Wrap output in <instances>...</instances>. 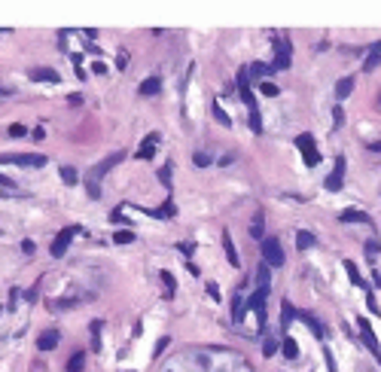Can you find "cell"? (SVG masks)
<instances>
[{
	"label": "cell",
	"mask_w": 381,
	"mask_h": 372,
	"mask_svg": "<svg viewBox=\"0 0 381 372\" xmlns=\"http://www.w3.org/2000/svg\"><path fill=\"white\" fill-rule=\"evenodd\" d=\"M0 165H27V168H43L46 156L43 153H0Z\"/></svg>",
	"instance_id": "obj_1"
},
{
	"label": "cell",
	"mask_w": 381,
	"mask_h": 372,
	"mask_svg": "<svg viewBox=\"0 0 381 372\" xmlns=\"http://www.w3.org/2000/svg\"><path fill=\"white\" fill-rule=\"evenodd\" d=\"M262 260H266V266H269V269H281V266L287 263L284 247H281V241H278V238H262Z\"/></svg>",
	"instance_id": "obj_2"
},
{
	"label": "cell",
	"mask_w": 381,
	"mask_h": 372,
	"mask_svg": "<svg viewBox=\"0 0 381 372\" xmlns=\"http://www.w3.org/2000/svg\"><path fill=\"white\" fill-rule=\"evenodd\" d=\"M122 159H125V150H116V153H113V156H107V159H104L101 165H95V168H92V174H89L85 180H89V183H101V177H104V174H107L110 168H116V165H119Z\"/></svg>",
	"instance_id": "obj_3"
},
{
	"label": "cell",
	"mask_w": 381,
	"mask_h": 372,
	"mask_svg": "<svg viewBox=\"0 0 381 372\" xmlns=\"http://www.w3.org/2000/svg\"><path fill=\"white\" fill-rule=\"evenodd\" d=\"M296 147H299V153H302V159L314 168V165H320V153H317V147H314V137L311 134H299L296 137Z\"/></svg>",
	"instance_id": "obj_4"
},
{
	"label": "cell",
	"mask_w": 381,
	"mask_h": 372,
	"mask_svg": "<svg viewBox=\"0 0 381 372\" xmlns=\"http://www.w3.org/2000/svg\"><path fill=\"white\" fill-rule=\"evenodd\" d=\"M357 330H360V336H363V345L372 351V357L381 363V345H378V339H375V333H372V327H369V321H366V318H357Z\"/></svg>",
	"instance_id": "obj_5"
},
{
	"label": "cell",
	"mask_w": 381,
	"mask_h": 372,
	"mask_svg": "<svg viewBox=\"0 0 381 372\" xmlns=\"http://www.w3.org/2000/svg\"><path fill=\"white\" fill-rule=\"evenodd\" d=\"M76 232H79L76 226H67L64 232H58V235H55V241H52V247H49V253H52V256H64V250L70 247V241H73V235H76Z\"/></svg>",
	"instance_id": "obj_6"
},
{
	"label": "cell",
	"mask_w": 381,
	"mask_h": 372,
	"mask_svg": "<svg viewBox=\"0 0 381 372\" xmlns=\"http://www.w3.org/2000/svg\"><path fill=\"white\" fill-rule=\"evenodd\" d=\"M275 52H278V58H275L272 70H287V67H290V40H287V37L278 40V43H275Z\"/></svg>",
	"instance_id": "obj_7"
},
{
	"label": "cell",
	"mask_w": 381,
	"mask_h": 372,
	"mask_svg": "<svg viewBox=\"0 0 381 372\" xmlns=\"http://www.w3.org/2000/svg\"><path fill=\"white\" fill-rule=\"evenodd\" d=\"M342 180H345V156H339V159H336V171L327 177V183H324V186H327L330 192H339V189H342Z\"/></svg>",
	"instance_id": "obj_8"
},
{
	"label": "cell",
	"mask_w": 381,
	"mask_h": 372,
	"mask_svg": "<svg viewBox=\"0 0 381 372\" xmlns=\"http://www.w3.org/2000/svg\"><path fill=\"white\" fill-rule=\"evenodd\" d=\"M296 321H302V324H305V327L314 333V339H327V330H324V324H320V321H317L311 311H299V314H296Z\"/></svg>",
	"instance_id": "obj_9"
},
{
	"label": "cell",
	"mask_w": 381,
	"mask_h": 372,
	"mask_svg": "<svg viewBox=\"0 0 381 372\" xmlns=\"http://www.w3.org/2000/svg\"><path fill=\"white\" fill-rule=\"evenodd\" d=\"M31 79H37V82H61V73L52 70V67H34Z\"/></svg>",
	"instance_id": "obj_10"
},
{
	"label": "cell",
	"mask_w": 381,
	"mask_h": 372,
	"mask_svg": "<svg viewBox=\"0 0 381 372\" xmlns=\"http://www.w3.org/2000/svg\"><path fill=\"white\" fill-rule=\"evenodd\" d=\"M162 92V79L159 76H146L143 82H140V89H137V95H143V98H153V95H159Z\"/></svg>",
	"instance_id": "obj_11"
},
{
	"label": "cell",
	"mask_w": 381,
	"mask_h": 372,
	"mask_svg": "<svg viewBox=\"0 0 381 372\" xmlns=\"http://www.w3.org/2000/svg\"><path fill=\"white\" fill-rule=\"evenodd\" d=\"M156 144H159V134H156V131H150V134L143 137V147L137 150V159H153V153H156Z\"/></svg>",
	"instance_id": "obj_12"
},
{
	"label": "cell",
	"mask_w": 381,
	"mask_h": 372,
	"mask_svg": "<svg viewBox=\"0 0 381 372\" xmlns=\"http://www.w3.org/2000/svg\"><path fill=\"white\" fill-rule=\"evenodd\" d=\"M223 250H226V260H229V266H235L238 269V250H235V244H232V235H229V229L223 232Z\"/></svg>",
	"instance_id": "obj_13"
},
{
	"label": "cell",
	"mask_w": 381,
	"mask_h": 372,
	"mask_svg": "<svg viewBox=\"0 0 381 372\" xmlns=\"http://www.w3.org/2000/svg\"><path fill=\"white\" fill-rule=\"evenodd\" d=\"M345 272H348V278H351L360 290H366V293H369V284H366V281H363V275L357 272V263H354V260H345Z\"/></svg>",
	"instance_id": "obj_14"
},
{
	"label": "cell",
	"mask_w": 381,
	"mask_h": 372,
	"mask_svg": "<svg viewBox=\"0 0 381 372\" xmlns=\"http://www.w3.org/2000/svg\"><path fill=\"white\" fill-rule=\"evenodd\" d=\"M58 339H61V336H58V330H46V333L37 339V348H40V351H52V348L58 345Z\"/></svg>",
	"instance_id": "obj_15"
},
{
	"label": "cell",
	"mask_w": 381,
	"mask_h": 372,
	"mask_svg": "<svg viewBox=\"0 0 381 372\" xmlns=\"http://www.w3.org/2000/svg\"><path fill=\"white\" fill-rule=\"evenodd\" d=\"M351 92H354V76H342L336 82V101H345Z\"/></svg>",
	"instance_id": "obj_16"
},
{
	"label": "cell",
	"mask_w": 381,
	"mask_h": 372,
	"mask_svg": "<svg viewBox=\"0 0 381 372\" xmlns=\"http://www.w3.org/2000/svg\"><path fill=\"white\" fill-rule=\"evenodd\" d=\"M269 287H272V275H269V266L262 263V266L256 269V290H259V293H269Z\"/></svg>",
	"instance_id": "obj_17"
},
{
	"label": "cell",
	"mask_w": 381,
	"mask_h": 372,
	"mask_svg": "<svg viewBox=\"0 0 381 372\" xmlns=\"http://www.w3.org/2000/svg\"><path fill=\"white\" fill-rule=\"evenodd\" d=\"M342 223H369V217L363 214V211H357V208H348V211H342V217H339Z\"/></svg>",
	"instance_id": "obj_18"
},
{
	"label": "cell",
	"mask_w": 381,
	"mask_h": 372,
	"mask_svg": "<svg viewBox=\"0 0 381 372\" xmlns=\"http://www.w3.org/2000/svg\"><path fill=\"white\" fill-rule=\"evenodd\" d=\"M281 351H284V357H287V360H296V357H299V345H296V339L284 336V342H281Z\"/></svg>",
	"instance_id": "obj_19"
},
{
	"label": "cell",
	"mask_w": 381,
	"mask_h": 372,
	"mask_svg": "<svg viewBox=\"0 0 381 372\" xmlns=\"http://www.w3.org/2000/svg\"><path fill=\"white\" fill-rule=\"evenodd\" d=\"M162 284H165V296L174 299V293H177V281H174V275H171L168 269H162Z\"/></svg>",
	"instance_id": "obj_20"
},
{
	"label": "cell",
	"mask_w": 381,
	"mask_h": 372,
	"mask_svg": "<svg viewBox=\"0 0 381 372\" xmlns=\"http://www.w3.org/2000/svg\"><path fill=\"white\" fill-rule=\"evenodd\" d=\"M296 314H299V311H296V308L284 299V305H281V327H290V324L296 321Z\"/></svg>",
	"instance_id": "obj_21"
},
{
	"label": "cell",
	"mask_w": 381,
	"mask_h": 372,
	"mask_svg": "<svg viewBox=\"0 0 381 372\" xmlns=\"http://www.w3.org/2000/svg\"><path fill=\"white\" fill-rule=\"evenodd\" d=\"M247 73H250L253 79H259V76H269V73H272V64H262V61H256L253 67H247Z\"/></svg>",
	"instance_id": "obj_22"
},
{
	"label": "cell",
	"mask_w": 381,
	"mask_h": 372,
	"mask_svg": "<svg viewBox=\"0 0 381 372\" xmlns=\"http://www.w3.org/2000/svg\"><path fill=\"white\" fill-rule=\"evenodd\" d=\"M296 247H299V250H308V247H314V235L302 229V232L296 235Z\"/></svg>",
	"instance_id": "obj_23"
},
{
	"label": "cell",
	"mask_w": 381,
	"mask_h": 372,
	"mask_svg": "<svg viewBox=\"0 0 381 372\" xmlns=\"http://www.w3.org/2000/svg\"><path fill=\"white\" fill-rule=\"evenodd\" d=\"M82 366H85V354L76 351V354L70 357V363H67V372H82Z\"/></svg>",
	"instance_id": "obj_24"
},
{
	"label": "cell",
	"mask_w": 381,
	"mask_h": 372,
	"mask_svg": "<svg viewBox=\"0 0 381 372\" xmlns=\"http://www.w3.org/2000/svg\"><path fill=\"white\" fill-rule=\"evenodd\" d=\"M211 107H214V116H217V122H220V125H226V128H229V125H232V119H229V116H226V110H223V107H220V101H214V104H211Z\"/></svg>",
	"instance_id": "obj_25"
},
{
	"label": "cell",
	"mask_w": 381,
	"mask_h": 372,
	"mask_svg": "<svg viewBox=\"0 0 381 372\" xmlns=\"http://www.w3.org/2000/svg\"><path fill=\"white\" fill-rule=\"evenodd\" d=\"M113 241H116V244H131V241H134V232H131V229H119V232H113Z\"/></svg>",
	"instance_id": "obj_26"
},
{
	"label": "cell",
	"mask_w": 381,
	"mask_h": 372,
	"mask_svg": "<svg viewBox=\"0 0 381 372\" xmlns=\"http://www.w3.org/2000/svg\"><path fill=\"white\" fill-rule=\"evenodd\" d=\"M61 180H64L67 186H73V183H76V168H70V165H61Z\"/></svg>",
	"instance_id": "obj_27"
},
{
	"label": "cell",
	"mask_w": 381,
	"mask_h": 372,
	"mask_svg": "<svg viewBox=\"0 0 381 372\" xmlns=\"http://www.w3.org/2000/svg\"><path fill=\"white\" fill-rule=\"evenodd\" d=\"M262 232H266V223H262V214H256V220H253V226H250V235L259 241V238H262Z\"/></svg>",
	"instance_id": "obj_28"
},
{
	"label": "cell",
	"mask_w": 381,
	"mask_h": 372,
	"mask_svg": "<svg viewBox=\"0 0 381 372\" xmlns=\"http://www.w3.org/2000/svg\"><path fill=\"white\" fill-rule=\"evenodd\" d=\"M92 351H101V324H92Z\"/></svg>",
	"instance_id": "obj_29"
},
{
	"label": "cell",
	"mask_w": 381,
	"mask_h": 372,
	"mask_svg": "<svg viewBox=\"0 0 381 372\" xmlns=\"http://www.w3.org/2000/svg\"><path fill=\"white\" fill-rule=\"evenodd\" d=\"M378 64H381V55H375V52H369V55H366V61H363V70H375Z\"/></svg>",
	"instance_id": "obj_30"
},
{
	"label": "cell",
	"mask_w": 381,
	"mask_h": 372,
	"mask_svg": "<svg viewBox=\"0 0 381 372\" xmlns=\"http://www.w3.org/2000/svg\"><path fill=\"white\" fill-rule=\"evenodd\" d=\"M259 92H262V95H269V98H278V95H281L275 82H262V85H259Z\"/></svg>",
	"instance_id": "obj_31"
},
{
	"label": "cell",
	"mask_w": 381,
	"mask_h": 372,
	"mask_svg": "<svg viewBox=\"0 0 381 372\" xmlns=\"http://www.w3.org/2000/svg\"><path fill=\"white\" fill-rule=\"evenodd\" d=\"M250 128H253L256 134L262 131V116H259V110H253V113H250Z\"/></svg>",
	"instance_id": "obj_32"
},
{
	"label": "cell",
	"mask_w": 381,
	"mask_h": 372,
	"mask_svg": "<svg viewBox=\"0 0 381 372\" xmlns=\"http://www.w3.org/2000/svg\"><path fill=\"white\" fill-rule=\"evenodd\" d=\"M159 180H162V183H165V186L171 189V162H168V165H165V168L159 171Z\"/></svg>",
	"instance_id": "obj_33"
},
{
	"label": "cell",
	"mask_w": 381,
	"mask_h": 372,
	"mask_svg": "<svg viewBox=\"0 0 381 372\" xmlns=\"http://www.w3.org/2000/svg\"><path fill=\"white\" fill-rule=\"evenodd\" d=\"M275 351H278V342H275V339H266V342H262V354H266V357H272Z\"/></svg>",
	"instance_id": "obj_34"
},
{
	"label": "cell",
	"mask_w": 381,
	"mask_h": 372,
	"mask_svg": "<svg viewBox=\"0 0 381 372\" xmlns=\"http://www.w3.org/2000/svg\"><path fill=\"white\" fill-rule=\"evenodd\" d=\"M324 360H327V369H330V372H339V369H336V357H333L330 348H324Z\"/></svg>",
	"instance_id": "obj_35"
},
{
	"label": "cell",
	"mask_w": 381,
	"mask_h": 372,
	"mask_svg": "<svg viewBox=\"0 0 381 372\" xmlns=\"http://www.w3.org/2000/svg\"><path fill=\"white\" fill-rule=\"evenodd\" d=\"M85 189H89V195H92L95 202L101 198V183H89V180H85Z\"/></svg>",
	"instance_id": "obj_36"
},
{
	"label": "cell",
	"mask_w": 381,
	"mask_h": 372,
	"mask_svg": "<svg viewBox=\"0 0 381 372\" xmlns=\"http://www.w3.org/2000/svg\"><path fill=\"white\" fill-rule=\"evenodd\" d=\"M195 165H198V168H208V165H211V156H208V153H195Z\"/></svg>",
	"instance_id": "obj_37"
},
{
	"label": "cell",
	"mask_w": 381,
	"mask_h": 372,
	"mask_svg": "<svg viewBox=\"0 0 381 372\" xmlns=\"http://www.w3.org/2000/svg\"><path fill=\"white\" fill-rule=\"evenodd\" d=\"M177 247H180V253H186V256H189V253H195V244H192V241H180Z\"/></svg>",
	"instance_id": "obj_38"
},
{
	"label": "cell",
	"mask_w": 381,
	"mask_h": 372,
	"mask_svg": "<svg viewBox=\"0 0 381 372\" xmlns=\"http://www.w3.org/2000/svg\"><path fill=\"white\" fill-rule=\"evenodd\" d=\"M366 305H369V311H372V314H378V302H375V296H372V290L366 293Z\"/></svg>",
	"instance_id": "obj_39"
},
{
	"label": "cell",
	"mask_w": 381,
	"mask_h": 372,
	"mask_svg": "<svg viewBox=\"0 0 381 372\" xmlns=\"http://www.w3.org/2000/svg\"><path fill=\"white\" fill-rule=\"evenodd\" d=\"M21 134H24V125H18V122L9 125V137H21Z\"/></svg>",
	"instance_id": "obj_40"
},
{
	"label": "cell",
	"mask_w": 381,
	"mask_h": 372,
	"mask_svg": "<svg viewBox=\"0 0 381 372\" xmlns=\"http://www.w3.org/2000/svg\"><path fill=\"white\" fill-rule=\"evenodd\" d=\"M378 250H381V244H378V241H369V244H366V253H369V256H375Z\"/></svg>",
	"instance_id": "obj_41"
},
{
	"label": "cell",
	"mask_w": 381,
	"mask_h": 372,
	"mask_svg": "<svg viewBox=\"0 0 381 372\" xmlns=\"http://www.w3.org/2000/svg\"><path fill=\"white\" fill-rule=\"evenodd\" d=\"M92 70H95V73H101V76H104V73H107V64H104V61H95V64H92Z\"/></svg>",
	"instance_id": "obj_42"
},
{
	"label": "cell",
	"mask_w": 381,
	"mask_h": 372,
	"mask_svg": "<svg viewBox=\"0 0 381 372\" xmlns=\"http://www.w3.org/2000/svg\"><path fill=\"white\" fill-rule=\"evenodd\" d=\"M208 293H211V299H220V287H217V284H214V281H211V284H208Z\"/></svg>",
	"instance_id": "obj_43"
},
{
	"label": "cell",
	"mask_w": 381,
	"mask_h": 372,
	"mask_svg": "<svg viewBox=\"0 0 381 372\" xmlns=\"http://www.w3.org/2000/svg\"><path fill=\"white\" fill-rule=\"evenodd\" d=\"M165 348H168V339H165V336H162V339H159V345H156V351H153V354H156V357H159V354H162V351H165Z\"/></svg>",
	"instance_id": "obj_44"
},
{
	"label": "cell",
	"mask_w": 381,
	"mask_h": 372,
	"mask_svg": "<svg viewBox=\"0 0 381 372\" xmlns=\"http://www.w3.org/2000/svg\"><path fill=\"white\" fill-rule=\"evenodd\" d=\"M333 119H336V128H339V125L345 122V116H342V110H339V107H336V113H333Z\"/></svg>",
	"instance_id": "obj_45"
},
{
	"label": "cell",
	"mask_w": 381,
	"mask_h": 372,
	"mask_svg": "<svg viewBox=\"0 0 381 372\" xmlns=\"http://www.w3.org/2000/svg\"><path fill=\"white\" fill-rule=\"evenodd\" d=\"M110 223H125V217H122L119 211H113V214H110Z\"/></svg>",
	"instance_id": "obj_46"
},
{
	"label": "cell",
	"mask_w": 381,
	"mask_h": 372,
	"mask_svg": "<svg viewBox=\"0 0 381 372\" xmlns=\"http://www.w3.org/2000/svg\"><path fill=\"white\" fill-rule=\"evenodd\" d=\"M0 186H6V189H12V186H15V183H12V180H9V177H6V174H0Z\"/></svg>",
	"instance_id": "obj_47"
},
{
	"label": "cell",
	"mask_w": 381,
	"mask_h": 372,
	"mask_svg": "<svg viewBox=\"0 0 381 372\" xmlns=\"http://www.w3.org/2000/svg\"><path fill=\"white\" fill-rule=\"evenodd\" d=\"M21 250H24V253H34V241H21Z\"/></svg>",
	"instance_id": "obj_48"
},
{
	"label": "cell",
	"mask_w": 381,
	"mask_h": 372,
	"mask_svg": "<svg viewBox=\"0 0 381 372\" xmlns=\"http://www.w3.org/2000/svg\"><path fill=\"white\" fill-rule=\"evenodd\" d=\"M369 49H372V52H375V55H381V40H378V43H372V46H369Z\"/></svg>",
	"instance_id": "obj_49"
}]
</instances>
